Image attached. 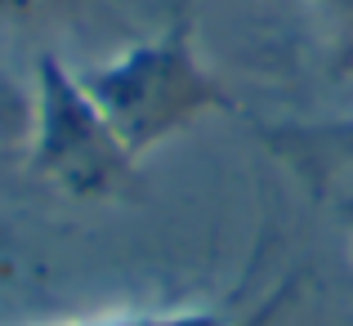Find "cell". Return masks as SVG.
<instances>
[{
	"instance_id": "1",
	"label": "cell",
	"mask_w": 353,
	"mask_h": 326,
	"mask_svg": "<svg viewBox=\"0 0 353 326\" xmlns=\"http://www.w3.org/2000/svg\"><path fill=\"white\" fill-rule=\"evenodd\" d=\"M77 81L134 156L161 147L165 139L183 134L210 112H233V94L206 68L192 23L183 14L170 18V27L152 41L77 68Z\"/></svg>"
},
{
	"instance_id": "2",
	"label": "cell",
	"mask_w": 353,
	"mask_h": 326,
	"mask_svg": "<svg viewBox=\"0 0 353 326\" xmlns=\"http://www.w3.org/2000/svg\"><path fill=\"white\" fill-rule=\"evenodd\" d=\"M134 161L99 103L77 81V68L59 54H41L32 99V147L27 165L36 179L77 201H108L134 188Z\"/></svg>"
},
{
	"instance_id": "3",
	"label": "cell",
	"mask_w": 353,
	"mask_h": 326,
	"mask_svg": "<svg viewBox=\"0 0 353 326\" xmlns=\"http://www.w3.org/2000/svg\"><path fill=\"white\" fill-rule=\"evenodd\" d=\"M85 0H0V23H14V27H41L54 23V18L81 9Z\"/></svg>"
}]
</instances>
